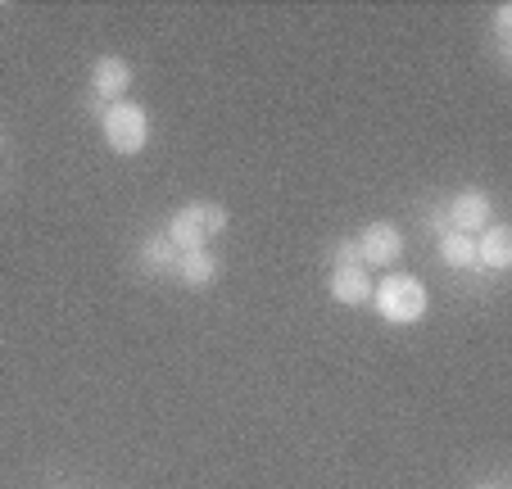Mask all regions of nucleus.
Returning <instances> with one entry per match:
<instances>
[{"label": "nucleus", "instance_id": "obj_12", "mask_svg": "<svg viewBox=\"0 0 512 489\" xmlns=\"http://www.w3.org/2000/svg\"><path fill=\"white\" fill-rule=\"evenodd\" d=\"M508 19H512V10H508V5H499V32H503V37H508Z\"/></svg>", "mask_w": 512, "mask_h": 489}, {"label": "nucleus", "instance_id": "obj_5", "mask_svg": "<svg viewBox=\"0 0 512 489\" xmlns=\"http://www.w3.org/2000/svg\"><path fill=\"white\" fill-rule=\"evenodd\" d=\"M132 87V68H127V59L118 55H100L96 68H91V91H96L100 100H123V91Z\"/></svg>", "mask_w": 512, "mask_h": 489}, {"label": "nucleus", "instance_id": "obj_10", "mask_svg": "<svg viewBox=\"0 0 512 489\" xmlns=\"http://www.w3.org/2000/svg\"><path fill=\"white\" fill-rule=\"evenodd\" d=\"M440 259H445L454 272L476 268V236H463V231L445 236V240H440Z\"/></svg>", "mask_w": 512, "mask_h": 489}, {"label": "nucleus", "instance_id": "obj_4", "mask_svg": "<svg viewBox=\"0 0 512 489\" xmlns=\"http://www.w3.org/2000/svg\"><path fill=\"white\" fill-rule=\"evenodd\" d=\"M354 245H358L363 268H395L399 254H404V236H399L395 222H368Z\"/></svg>", "mask_w": 512, "mask_h": 489}, {"label": "nucleus", "instance_id": "obj_2", "mask_svg": "<svg viewBox=\"0 0 512 489\" xmlns=\"http://www.w3.org/2000/svg\"><path fill=\"white\" fill-rule=\"evenodd\" d=\"M223 231H227L223 204H186L168 222V240H173L177 250H209V240L223 236Z\"/></svg>", "mask_w": 512, "mask_h": 489}, {"label": "nucleus", "instance_id": "obj_8", "mask_svg": "<svg viewBox=\"0 0 512 489\" xmlns=\"http://www.w3.org/2000/svg\"><path fill=\"white\" fill-rule=\"evenodd\" d=\"M173 277L186 281V286H209L213 277H218V259H213V250H182L173 263Z\"/></svg>", "mask_w": 512, "mask_h": 489}, {"label": "nucleus", "instance_id": "obj_6", "mask_svg": "<svg viewBox=\"0 0 512 489\" xmlns=\"http://www.w3.org/2000/svg\"><path fill=\"white\" fill-rule=\"evenodd\" d=\"M449 222H454V231H463V236H481V231L490 227V195L463 191L449 204Z\"/></svg>", "mask_w": 512, "mask_h": 489}, {"label": "nucleus", "instance_id": "obj_7", "mask_svg": "<svg viewBox=\"0 0 512 489\" xmlns=\"http://www.w3.org/2000/svg\"><path fill=\"white\" fill-rule=\"evenodd\" d=\"M331 299L345 308H358L372 299V277L368 268H331Z\"/></svg>", "mask_w": 512, "mask_h": 489}, {"label": "nucleus", "instance_id": "obj_11", "mask_svg": "<svg viewBox=\"0 0 512 489\" xmlns=\"http://www.w3.org/2000/svg\"><path fill=\"white\" fill-rule=\"evenodd\" d=\"M177 245L168 236H155L150 245H145V268L150 272H159V277H173V263H177Z\"/></svg>", "mask_w": 512, "mask_h": 489}, {"label": "nucleus", "instance_id": "obj_3", "mask_svg": "<svg viewBox=\"0 0 512 489\" xmlns=\"http://www.w3.org/2000/svg\"><path fill=\"white\" fill-rule=\"evenodd\" d=\"M100 132H105V145L114 154H141L150 145V114L132 100H114L100 114Z\"/></svg>", "mask_w": 512, "mask_h": 489}, {"label": "nucleus", "instance_id": "obj_9", "mask_svg": "<svg viewBox=\"0 0 512 489\" xmlns=\"http://www.w3.org/2000/svg\"><path fill=\"white\" fill-rule=\"evenodd\" d=\"M476 263H485V268L503 272L512 263V231L508 227H485L481 231V245H476Z\"/></svg>", "mask_w": 512, "mask_h": 489}, {"label": "nucleus", "instance_id": "obj_1", "mask_svg": "<svg viewBox=\"0 0 512 489\" xmlns=\"http://www.w3.org/2000/svg\"><path fill=\"white\" fill-rule=\"evenodd\" d=\"M372 304H377V313L386 317V322L413 326V322H422V313H426V286L417 277L390 272L381 286H372Z\"/></svg>", "mask_w": 512, "mask_h": 489}]
</instances>
